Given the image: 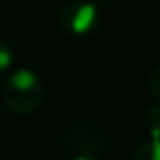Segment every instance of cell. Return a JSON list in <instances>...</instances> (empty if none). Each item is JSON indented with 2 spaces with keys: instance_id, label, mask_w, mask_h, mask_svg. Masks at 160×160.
Masks as SVG:
<instances>
[{
  "instance_id": "9",
  "label": "cell",
  "mask_w": 160,
  "mask_h": 160,
  "mask_svg": "<svg viewBox=\"0 0 160 160\" xmlns=\"http://www.w3.org/2000/svg\"><path fill=\"white\" fill-rule=\"evenodd\" d=\"M0 99H2V91H0Z\"/></svg>"
},
{
  "instance_id": "1",
  "label": "cell",
  "mask_w": 160,
  "mask_h": 160,
  "mask_svg": "<svg viewBox=\"0 0 160 160\" xmlns=\"http://www.w3.org/2000/svg\"><path fill=\"white\" fill-rule=\"evenodd\" d=\"M2 102L12 113L28 116L45 102V85L39 73L28 67L10 71L2 85Z\"/></svg>"
},
{
  "instance_id": "6",
  "label": "cell",
  "mask_w": 160,
  "mask_h": 160,
  "mask_svg": "<svg viewBox=\"0 0 160 160\" xmlns=\"http://www.w3.org/2000/svg\"><path fill=\"white\" fill-rule=\"evenodd\" d=\"M148 89L152 91V95L156 99H160V65L152 71V73H150V77H148Z\"/></svg>"
},
{
  "instance_id": "3",
  "label": "cell",
  "mask_w": 160,
  "mask_h": 160,
  "mask_svg": "<svg viewBox=\"0 0 160 160\" xmlns=\"http://www.w3.org/2000/svg\"><path fill=\"white\" fill-rule=\"evenodd\" d=\"M134 160H160V138L148 136L140 142L134 150Z\"/></svg>"
},
{
  "instance_id": "5",
  "label": "cell",
  "mask_w": 160,
  "mask_h": 160,
  "mask_svg": "<svg viewBox=\"0 0 160 160\" xmlns=\"http://www.w3.org/2000/svg\"><path fill=\"white\" fill-rule=\"evenodd\" d=\"M12 65H14V51L4 39H0V75L8 73Z\"/></svg>"
},
{
  "instance_id": "4",
  "label": "cell",
  "mask_w": 160,
  "mask_h": 160,
  "mask_svg": "<svg viewBox=\"0 0 160 160\" xmlns=\"http://www.w3.org/2000/svg\"><path fill=\"white\" fill-rule=\"evenodd\" d=\"M144 128L148 132V136L160 138V103L152 106L144 113Z\"/></svg>"
},
{
  "instance_id": "8",
  "label": "cell",
  "mask_w": 160,
  "mask_h": 160,
  "mask_svg": "<svg viewBox=\"0 0 160 160\" xmlns=\"http://www.w3.org/2000/svg\"><path fill=\"white\" fill-rule=\"evenodd\" d=\"M93 2H95V4H99V6H103V4H108L109 0H93Z\"/></svg>"
},
{
  "instance_id": "2",
  "label": "cell",
  "mask_w": 160,
  "mask_h": 160,
  "mask_svg": "<svg viewBox=\"0 0 160 160\" xmlns=\"http://www.w3.org/2000/svg\"><path fill=\"white\" fill-rule=\"evenodd\" d=\"M102 22L99 4L93 0H73L59 12V27L73 37H87Z\"/></svg>"
},
{
  "instance_id": "7",
  "label": "cell",
  "mask_w": 160,
  "mask_h": 160,
  "mask_svg": "<svg viewBox=\"0 0 160 160\" xmlns=\"http://www.w3.org/2000/svg\"><path fill=\"white\" fill-rule=\"evenodd\" d=\"M69 160H99V158H98V154H93V152H85V150H83V152L73 154V156H71Z\"/></svg>"
}]
</instances>
